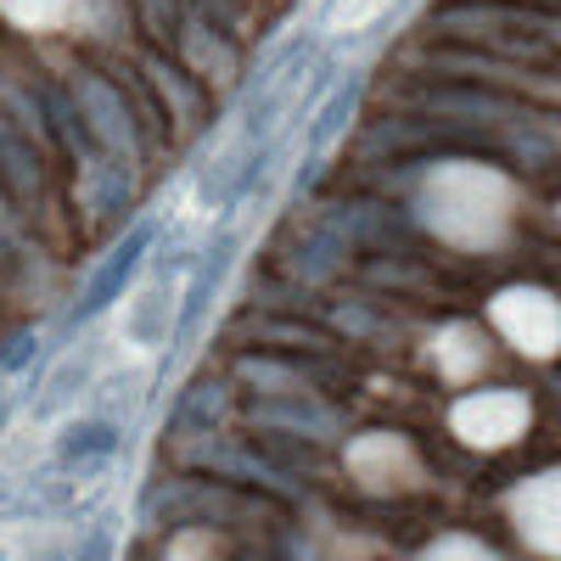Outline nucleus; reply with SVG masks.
<instances>
[{"mask_svg":"<svg viewBox=\"0 0 561 561\" xmlns=\"http://www.w3.org/2000/svg\"><path fill=\"white\" fill-rule=\"evenodd\" d=\"M421 219L455 248H494L511 230V180L478 163H449L421 192Z\"/></svg>","mask_w":561,"mask_h":561,"instance_id":"obj_1","label":"nucleus"},{"mask_svg":"<svg viewBox=\"0 0 561 561\" xmlns=\"http://www.w3.org/2000/svg\"><path fill=\"white\" fill-rule=\"evenodd\" d=\"M494 325L517 343L523 354H556L561 348V304L539 287H511L494 298Z\"/></svg>","mask_w":561,"mask_h":561,"instance_id":"obj_2","label":"nucleus"},{"mask_svg":"<svg viewBox=\"0 0 561 561\" xmlns=\"http://www.w3.org/2000/svg\"><path fill=\"white\" fill-rule=\"evenodd\" d=\"M523 427H528V399L511 393V388H500V393H472V399L455 404V433H460L466 444L500 449V444L517 438Z\"/></svg>","mask_w":561,"mask_h":561,"instance_id":"obj_3","label":"nucleus"},{"mask_svg":"<svg viewBox=\"0 0 561 561\" xmlns=\"http://www.w3.org/2000/svg\"><path fill=\"white\" fill-rule=\"evenodd\" d=\"M511 511H517V528H523L539 550L561 556V472L534 478L517 500H511Z\"/></svg>","mask_w":561,"mask_h":561,"instance_id":"obj_4","label":"nucleus"},{"mask_svg":"<svg viewBox=\"0 0 561 561\" xmlns=\"http://www.w3.org/2000/svg\"><path fill=\"white\" fill-rule=\"evenodd\" d=\"M152 248V225H135L129 237H124V248H113V259L96 270V280H90V293L79 298V314H96V309H107L118 293H124V280L135 275V264H140V253Z\"/></svg>","mask_w":561,"mask_h":561,"instance_id":"obj_5","label":"nucleus"},{"mask_svg":"<svg viewBox=\"0 0 561 561\" xmlns=\"http://www.w3.org/2000/svg\"><path fill=\"white\" fill-rule=\"evenodd\" d=\"M118 433L107 427V421H73V427L62 433V460H90V455H113Z\"/></svg>","mask_w":561,"mask_h":561,"instance_id":"obj_6","label":"nucleus"},{"mask_svg":"<svg viewBox=\"0 0 561 561\" xmlns=\"http://www.w3.org/2000/svg\"><path fill=\"white\" fill-rule=\"evenodd\" d=\"M388 7H393V0H337V7H332V28H365V23H377Z\"/></svg>","mask_w":561,"mask_h":561,"instance_id":"obj_7","label":"nucleus"},{"mask_svg":"<svg viewBox=\"0 0 561 561\" xmlns=\"http://www.w3.org/2000/svg\"><path fill=\"white\" fill-rule=\"evenodd\" d=\"M0 7H7L18 23H28V28H34V23H57V18L73 7V0H0Z\"/></svg>","mask_w":561,"mask_h":561,"instance_id":"obj_8","label":"nucleus"},{"mask_svg":"<svg viewBox=\"0 0 561 561\" xmlns=\"http://www.w3.org/2000/svg\"><path fill=\"white\" fill-rule=\"evenodd\" d=\"M427 561H494L483 545H466V539H449V545H438Z\"/></svg>","mask_w":561,"mask_h":561,"instance_id":"obj_9","label":"nucleus"},{"mask_svg":"<svg viewBox=\"0 0 561 561\" xmlns=\"http://www.w3.org/2000/svg\"><path fill=\"white\" fill-rule=\"evenodd\" d=\"M73 561H107V539L96 534V539H90V545H84V556H73Z\"/></svg>","mask_w":561,"mask_h":561,"instance_id":"obj_10","label":"nucleus"}]
</instances>
